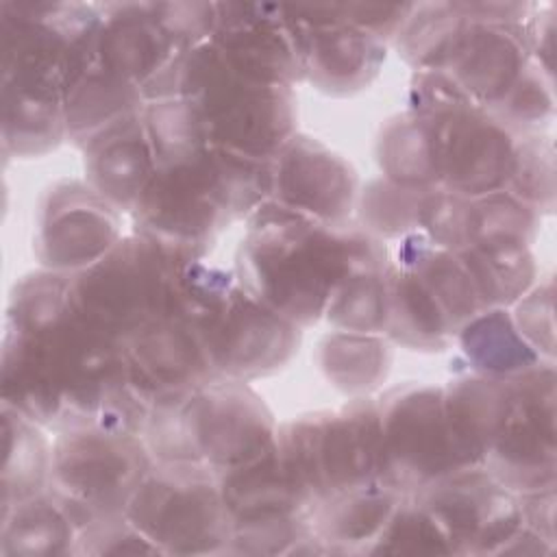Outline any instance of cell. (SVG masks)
I'll list each match as a JSON object with an SVG mask.
<instances>
[{
    "label": "cell",
    "mask_w": 557,
    "mask_h": 557,
    "mask_svg": "<svg viewBox=\"0 0 557 557\" xmlns=\"http://www.w3.org/2000/svg\"><path fill=\"white\" fill-rule=\"evenodd\" d=\"M342 226L263 202L252 211L239 248L242 287L296 326L315 322L346 274L383 270L381 244Z\"/></svg>",
    "instance_id": "1"
},
{
    "label": "cell",
    "mask_w": 557,
    "mask_h": 557,
    "mask_svg": "<svg viewBox=\"0 0 557 557\" xmlns=\"http://www.w3.org/2000/svg\"><path fill=\"white\" fill-rule=\"evenodd\" d=\"M146 446L161 463H196L215 474L248 463L276 444L274 422L244 381H205L150 405Z\"/></svg>",
    "instance_id": "2"
},
{
    "label": "cell",
    "mask_w": 557,
    "mask_h": 557,
    "mask_svg": "<svg viewBox=\"0 0 557 557\" xmlns=\"http://www.w3.org/2000/svg\"><path fill=\"white\" fill-rule=\"evenodd\" d=\"M189 257L200 255L144 233L124 237L96 263L70 276L72 305L122 344L144 324L170 318L174 276Z\"/></svg>",
    "instance_id": "3"
},
{
    "label": "cell",
    "mask_w": 557,
    "mask_h": 557,
    "mask_svg": "<svg viewBox=\"0 0 557 557\" xmlns=\"http://www.w3.org/2000/svg\"><path fill=\"white\" fill-rule=\"evenodd\" d=\"M379 405L359 400L289 422L276 435V448L292 479L315 505L379 483Z\"/></svg>",
    "instance_id": "4"
},
{
    "label": "cell",
    "mask_w": 557,
    "mask_h": 557,
    "mask_svg": "<svg viewBox=\"0 0 557 557\" xmlns=\"http://www.w3.org/2000/svg\"><path fill=\"white\" fill-rule=\"evenodd\" d=\"M150 470L146 446L135 433L70 429L52 450L50 490L76 531L122 516Z\"/></svg>",
    "instance_id": "5"
},
{
    "label": "cell",
    "mask_w": 557,
    "mask_h": 557,
    "mask_svg": "<svg viewBox=\"0 0 557 557\" xmlns=\"http://www.w3.org/2000/svg\"><path fill=\"white\" fill-rule=\"evenodd\" d=\"M124 516L159 553H213L226 546L233 533L218 474L196 463L150 468Z\"/></svg>",
    "instance_id": "6"
},
{
    "label": "cell",
    "mask_w": 557,
    "mask_h": 557,
    "mask_svg": "<svg viewBox=\"0 0 557 557\" xmlns=\"http://www.w3.org/2000/svg\"><path fill=\"white\" fill-rule=\"evenodd\" d=\"M379 483L416 494L466 470L455 450L442 405V387L407 385L379 403Z\"/></svg>",
    "instance_id": "7"
},
{
    "label": "cell",
    "mask_w": 557,
    "mask_h": 557,
    "mask_svg": "<svg viewBox=\"0 0 557 557\" xmlns=\"http://www.w3.org/2000/svg\"><path fill=\"white\" fill-rule=\"evenodd\" d=\"M133 213L144 235L200 257L213 233L235 218L209 146L187 159L159 165Z\"/></svg>",
    "instance_id": "8"
},
{
    "label": "cell",
    "mask_w": 557,
    "mask_h": 557,
    "mask_svg": "<svg viewBox=\"0 0 557 557\" xmlns=\"http://www.w3.org/2000/svg\"><path fill=\"white\" fill-rule=\"evenodd\" d=\"M509 381V409L483 461L509 492L555 487V370L548 361Z\"/></svg>",
    "instance_id": "9"
},
{
    "label": "cell",
    "mask_w": 557,
    "mask_h": 557,
    "mask_svg": "<svg viewBox=\"0 0 557 557\" xmlns=\"http://www.w3.org/2000/svg\"><path fill=\"white\" fill-rule=\"evenodd\" d=\"M437 176L448 191L479 198L509 183L516 144L505 124L474 104H455L429 115Z\"/></svg>",
    "instance_id": "10"
},
{
    "label": "cell",
    "mask_w": 557,
    "mask_h": 557,
    "mask_svg": "<svg viewBox=\"0 0 557 557\" xmlns=\"http://www.w3.org/2000/svg\"><path fill=\"white\" fill-rule=\"evenodd\" d=\"M416 496L444 527L455 553H503L522 527L513 494L481 466L444 476Z\"/></svg>",
    "instance_id": "11"
},
{
    "label": "cell",
    "mask_w": 557,
    "mask_h": 557,
    "mask_svg": "<svg viewBox=\"0 0 557 557\" xmlns=\"http://www.w3.org/2000/svg\"><path fill=\"white\" fill-rule=\"evenodd\" d=\"M200 342L211 372L244 381L281 368L296 350L298 326L235 287Z\"/></svg>",
    "instance_id": "12"
},
{
    "label": "cell",
    "mask_w": 557,
    "mask_h": 557,
    "mask_svg": "<svg viewBox=\"0 0 557 557\" xmlns=\"http://www.w3.org/2000/svg\"><path fill=\"white\" fill-rule=\"evenodd\" d=\"M209 41L250 81L289 87L305 74L300 28L285 7L218 4Z\"/></svg>",
    "instance_id": "13"
},
{
    "label": "cell",
    "mask_w": 557,
    "mask_h": 557,
    "mask_svg": "<svg viewBox=\"0 0 557 557\" xmlns=\"http://www.w3.org/2000/svg\"><path fill=\"white\" fill-rule=\"evenodd\" d=\"M39 259L57 272H81L117 239V213L94 187L61 183L46 196L37 224Z\"/></svg>",
    "instance_id": "14"
},
{
    "label": "cell",
    "mask_w": 557,
    "mask_h": 557,
    "mask_svg": "<svg viewBox=\"0 0 557 557\" xmlns=\"http://www.w3.org/2000/svg\"><path fill=\"white\" fill-rule=\"evenodd\" d=\"M350 165L309 137H292L272 159L270 198L324 224L342 226L355 200Z\"/></svg>",
    "instance_id": "15"
},
{
    "label": "cell",
    "mask_w": 557,
    "mask_h": 557,
    "mask_svg": "<svg viewBox=\"0 0 557 557\" xmlns=\"http://www.w3.org/2000/svg\"><path fill=\"white\" fill-rule=\"evenodd\" d=\"M529 54L527 37H520L509 24L468 17L435 72H444L470 104L496 109L516 85Z\"/></svg>",
    "instance_id": "16"
},
{
    "label": "cell",
    "mask_w": 557,
    "mask_h": 557,
    "mask_svg": "<svg viewBox=\"0 0 557 557\" xmlns=\"http://www.w3.org/2000/svg\"><path fill=\"white\" fill-rule=\"evenodd\" d=\"M131 385L152 405L211 379L200 335L176 318L144 324L122 342Z\"/></svg>",
    "instance_id": "17"
},
{
    "label": "cell",
    "mask_w": 557,
    "mask_h": 557,
    "mask_svg": "<svg viewBox=\"0 0 557 557\" xmlns=\"http://www.w3.org/2000/svg\"><path fill=\"white\" fill-rule=\"evenodd\" d=\"M98 26V54L120 78L144 91L189 48L159 22L154 4L113 7Z\"/></svg>",
    "instance_id": "18"
},
{
    "label": "cell",
    "mask_w": 557,
    "mask_h": 557,
    "mask_svg": "<svg viewBox=\"0 0 557 557\" xmlns=\"http://www.w3.org/2000/svg\"><path fill=\"white\" fill-rule=\"evenodd\" d=\"M85 168L91 187L104 200L133 211L157 172V159L141 113L94 137L85 146Z\"/></svg>",
    "instance_id": "19"
},
{
    "label": "cell",
    "mask_w": 557,
    "mask_h": 557,
    "mask_svg": "<svg viewBox=\"0 0 557 557\" xmlns=\"http://www.w3.org/2000/svg\"><path fill=\"white\" fill-rule=\"evenodd\" d=\"M294 20L302 37L305 74L322 89L350 91L376 74L383 48L372 35L342 24L331 15Z\"/></svg>",
    "instance_id": "20"
},
{
    "label": "cell",
    "mask_w": 557,
    "mask_h": 557,
    "mask_svg": "<svg viewBox=\"0 0 557 557\" xmlns=\"http://www.w3.org/2000/svg\"><path fill=\"white\" fill-rule=\"evenodd\" d=\"M442 405L461 466H483L509 409V381L485 374L450 381Z\"/></svg>",
    "instance_id": "21"
},
{
    "label": "cell",
    "mask_w": 557,
    "mask_h": 557,
    "mask_svg": "<svg viewBox=\"0 0 557 557\" xmlns=\"http://www.w3.org/2000/svg\"><path fill=\"white\" fill-rule=\"evenodd\" d=\"M218 485L233 524L300 516L313 507L281 461L276 444L261 457L220 472Z\"/></svg>",
    "instance_id": "22"
},
{
    "label": "cell",
    "mask_w": 557,
    "mask_h": 557,
    "mask_svg": "<svg viewBox=\"0 0 557 557\" xmlns=\"http://www.w3.org/2000/svg\"><path fill=\"white\" fill-rule=\"evenodd\" d=\"M385 331L416 348H444L457 333L448 313L413 272L394 265L385 272Z\"/></svg>",
    "instance_id": "23"
},
{
    "label": "cell",
    "mask_w": 557,
    "mask_h": 557,
    "mask_svg": "<svg viewBox=\"0 0 557 557\" xmlns=\"http://www.w3.org/2000/svg\"><path fill=\"white\" fill-rule=\"evenodd\" d=\"M398 500V492L379 483L324 498L315 503V509H311L315 540L329 542V550L331 544L348 548L350 544H363L368 540L374 542Z\"/></svg>",
    "instance_id": "24"
},
{
    "label": "cell",
    "mask_w": 557,
    "mask_h": 557,
    "mask_svg": "<svg viewBox=\"0 0 557 557\" xmlns=\"http://www.w3.org/2000/svg\"><path fill=\"white\" fill-rule=\"evenodd\" d=\"M457 333L463 352L479 374L511 379L542 363V357L520 335L511 315L498 307L476 313Z\"/></svg>",
    "instance_id": "25"
},
{
    "label": "cell",
    "mask_w": 557,
    "mask_h": 557,
    "mask_svg": "<svg viewBox=\"0 0 557 557\" xmlns=\"http://www.w3.org/2000/svg\"><path fill=\"white\" fill-rule=\"evenodd\" d=\"M459 257L483 307H500L527 294L535 276L533 255L522 242L472 244Z\"/></svg>",
    "instance_id": "26"
},
{
    "label": "cell",
    "mask_w": 557,
    "mask_h": 557,
    "mask_svg": "<svg viewBox=\"0 0 557 557\" xmlns=\"http://www.w3.org/2000/svg\"><path fill=\"white\" fill-rule=\"evenodd\" d=\"M379 159L387 181L394 185L426 189L440 183L429 115L411 111L394 120L381 135Z\"/></svg>",
    "instance_id": "27"
},
{
    "label": "cell",
    "mask_w": 557,
    "mask_h": 557,
    "mask_svg": "<svg viewBox=\"0 0 557 557\" xmlns=\"http://www.w3.org/2000/svg\"><path fill=\"white\" fill-rule=\"evenodd\" d=\"M4 505L37 496L44 479L50 476L52 455L46 440L33 426V420L17 409L4 405Z\"/></svg>",
    "instance_id": "28"
},
{
    "label": "cell",
    "mask_w": 557,
    "mask_h": 557,
    "mask_svg": "<svg viewBox=\"0 0 557 557\" xmlns=\"http://www.w3.org/2000/svg\"><path fill=\"white\" fill-rule=\"evenodd\" d=\"M141 117L157 168L187 159L209 146L202 111L191 98L157 100L146 107Z\"/></svg>",
    "instance_id": "29"
},
{
    "label": "cell",
    "mask_w": 557,
    "mask_h": 557,
    "mask_svg": "<svg viewBox=\"0 0 557 557\" xmlns=\"http://www.w3.org/2000/svg\"><path fill=\"white\" fill-rule=\"evenodd\" d=\"M74 522L57 500L30 496L4 511V550L11 553H65L74 540Z\"/></svg>",
    "instance_id": "30"
},
{
    "label": "cell",
    "mask_w": 557,
    "mask_h": 557,
    "mask_svg": "<svg viewBox=\"0 0 557 557\" xmlns=\"http://www.w3.org/2000/svg\"><path fill=\"white\" fill-rule=\"evenodd\" d=\"M322 368L337 387L363 392L376 385L387 370V350L370 333H337L322 344Z\"/></svg>",
    "instance_id": "31"
},
{
    "label": "cell",
    "mask_w": 557,
    "mask_h": 557,
    "mask_svg": "<svg viewBox=\"0 0 557 557\" xmlns=\"http://www.w3.org/2000/svg\"><path fill=\"white\" fill-rule=\"evenodd\" d=\"M326 318L348 333H374L385 326V272L357 270L335 287Z\"/></svg>",
    "instance_id": "32"
},
{
    "label": "cell",
    "mask_w": 557,
    "mask_h": 557,
    "mask_svg": "<svg viewBox=\"0 0 557 557\" xmlns=\"http://www.w3.org/2000/svg\"><path fill=\"white\" fill-rule=\"evenodd\" d=\"M372 553H455L437 518L418 496L396 503L385 527L374 537Z\"/></svg>",
    "instance_id": "33"
},
{
    "label": "cell",
    "mask_w": 557,
    "mask_h": 557,
    "mask_svg": "<svg viewBox=\"0 0 557 557\" xmlns=\"http://www.w3.org/2000/svg\"><path fill=\"white\" fill-rule=\"evenodd\" d=\"M535 228V209L511 191H492L470 200V246L472 244H527Z\"/></svg>",
    "instance_id": "34"
},
{
    "label": "cell",
    "mask_w": 557,
    "mask_h": 557,
    "mask_svg": "<svg viewBox=\"0 0 557 557\" xmlns=\"http://www.w3.org/2000/svg\"><path fill=\"white\" fill-rule=\"evenodd\" d=\"M426 189L400 187L389 181H376L363 194L361 215L370 228L385 235H405L418 226L420 202Z\"/></svg>",
    "instance_id": "35"
},
{
    "label": "cell",
    "mask_w": 557,
    "mask_h": 557,
    "mask_svg": "<svg viewBox=\"0 0 557 557\" xmlns=\"http://www.w3.org/2000/svg\"><path fill=\"white\" fill-rule=\"evenodd\" d=\"M553 146L542 137L516 144L513 170L509 176L511 194L529 207H553Z\"/></svg>",
    "instance_id": "36"
},
{
    "label": "cell",
    "mask_w": 557,
    "mask_h": 557,
    "mask_svg": "<svg viewBox=\"0 0 557 557\" xmlns=\"http://www.w3.org/2000/svg\"><path fill=\"white\" fill-rule=\"evenodd\" d=\"M542 70L544 67L533 61L524 65L511 91L494 109L503 120H511L516 124H531V122L544 120L553 111L550 81L544 78Z\"/></svg>",
    "instance_id": "37"
},
{
    "label": "cell",
    "mask_w": 557,
    "mask_h": 557,
    "mask_svg": "<svg viewBox=\"0 0 557 557\" xmlns=\"http://www.w3.org/2000/svg\"><path fill=\"white\" fill-rule=\"evenodd\" d=\"M527 344L542 357L553 359V285H540L533 294L524 296L511 318Z\"/></svg>",
    "instance_id": "38"
}]
</instances>
